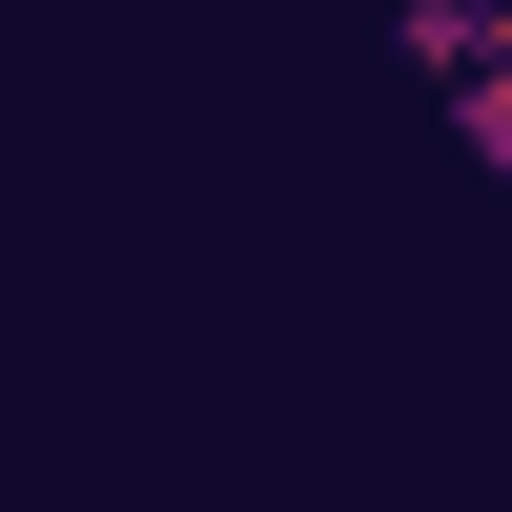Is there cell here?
<instances>
[{
    "label": "cell",
    "instance_id": "obj_1",
    "mask_svg": "<svg viewBox=\"0 0 512 512\" xmlns=\"http://www.w3.org/2000/svg\"><path fill=\"white\" fill-rule=\"evenodd\" d=\"M390 41H410V62H492L512 21H492V0H390Z\"/></svg>",
    "mask_w": 512,
    "mask_h": 512
},
{
    "label": "cell",
    "instance_id": "obj_3",
    "mask_svg": "<svg viewBox=\"0 0 512 512\" xmlns=\"http://www.w3.org/2000/svg\"><path fill=\"white\" fill-rule=\"evenodd\" d=\"M492 21H512V0H492Z\"/></svg>",
    "mask_w": 512,
    "mask_h": 512
},
{
    "label": "cell",
    "instance_id": "obj_2",
    "mask_svg": "<svg viewBox=\"0 0 512 512\" xmlns=\"http://www.w3.org/2000/svg\"><path fill=\"white\" fill-rule=\"evenodd\" d=\"M451 123H472V164L512 185V41H492V62H451Z\"/></svg>",
    "mask_w": 512,
    "mask_h": 512
}]
</instances>
